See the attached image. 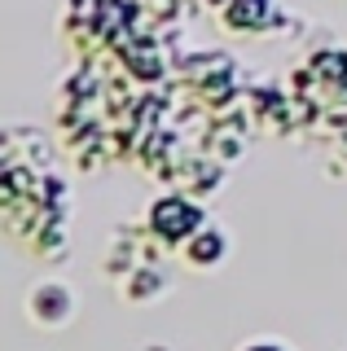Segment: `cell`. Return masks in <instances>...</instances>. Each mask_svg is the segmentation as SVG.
<instances>
[{
  "instance_id": "cell-1",
  "label": "cell",
  "mask_w": 347,
  "mask_h": 351,
  "mask_svg": "<svg viewBox=\"0 0 347 351\" xmlns=\"http://www.w3.org/2000/svg\"><path fill=\"white\" fill-rule=\"evenodd\" d=\"M31 312H36L45 325L62 321V316H67V294H62L58 285H40V290H36V299H31Z\"/></svg>"
}]
</instances>
